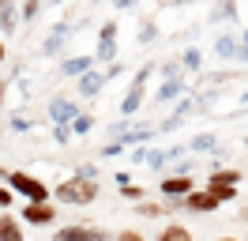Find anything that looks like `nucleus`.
<instances>
[{"instance_id": "1", "label": "nucleus", "mask_w": 248, "mask_h": 241, "mask_svg": "<svg viewBox=\"0 0 248 241\" xmlns=\"http://www.w3.org/2000/svg\"><path fill=\"white\" fill-rule=\"evenodd\" d=\"M98 192H102V185H98L94 177L72 173L68 181H61V185L53 189V200H57V204H72V207H87V204L98 200Z\"/></svg>"}, {"instance_id": "2", "label": "nucleus", "mask_w": 248, "mask_h": 241, "mask_svg": "<svg viewBox=\"0 0 248 241\" xmlns=\"http://www.w3.org/2000/svg\"><path fill=\"white\" fill-rule=\"evenodd\" d=\"M4 185H8V189H12L16 196H23L27 204H46V200H53V192H49V185H46L42 177H34V173H27V170H12Z\"/></svg>"}, {"instance_id": "3", "label": "nucleus", "mask_w": 248, "mask_h": 241, "mask_svg": "<svg viewBox=\"0 0 248 241\" xmlns=\"http://www.w3.org/2000/svg\"><path fill=\"white\" fill-rule=\"evenodd\" d=\"M151 72H155V64H143L140 72H136V79H132V87H128V94H124L121 102V113L124 117H136L143 109V102H147V79H151Z\"/></svg>"}, {"instance_id": "4", "label": "nucleus", "mask_w": 248, "mask_h": 241, "mask_svg": "<svg viewBox=\"0 0 248 241\" xmlns=\"http://www.w3.org/2000/svg\"><path fill=\"white\" fill-rule=\"evenodd\" d=\"M49 241H117V234H109V230H102V226L72 223V226H61Z\"/></svg>"}, {"instance_id": "5", "label": "nucleus", "mask_w": 248, "mask_h": 241, "mask_svg": "<svg viewBox=\"0 0 248 241\" xmlns=\"http://www.w3.org/2000/svg\"><path fill=\"white\" fill-rule=\"evenodd\" d=\"M117 60V19H109L98 27V45H94V64Z\"/></svg>"}, {"instance_id": "6", "label": "nucleus", "mask_w": 248, "mask_h": 241, "mask_svg": "<svg viewBox=\"0 0 248 241\" xmlns=\"http://www.w3.org/2000/svg\"><path fill=\"white\" fill-rule=\"evenodd\" d=\"M57 204L53 200H46V204H27V207L19 211V219H23V226H53L57 223Z\"/></svg>"}, {"instance_id": "7", "label": "nucleus", "mask_w": 248, "mask_h": 241, "mask_svg": "<svg viewBox=\"0 0 248 241\" xmlns=\"http://www.w3.org/2000/svg\"><path fill=\"white\" fill-rule=\"evenodd\" d=\"M200 185L192 181V173H166V177L158 181V192L162 196H188V192H196Z\"/></svg>"}, {"instance_id": "8", "label": "nucleus", "mask_w": 248, "mask_h": 241, "mask_svg": "<svg viewBox=\"0 0 248 241\" xmlns=\"http://www.w3.org/2000/svg\"><path fill=\"white\" fill-rule=\"evenodd\" d=\"M76 117H79V105L72 102V98H64V94L49 98V120H53V124H72Z\"/></svg>"}, {"instance_id": "9", "label": "nucleus", "mask_w": 248, "mask_h": 241, "mask_svg": "<svg viewBox=\"0 0 248 241\" xmlns=\"http://www.w3.org/2000/svg\"><path fill=\"white\" fill-rule=\"evenodd\" d=\"M222 204L215 200V192H207V189H196V192L185 196V211H192V215H211V211H218Z\"/></svg>"}, {"instance_id": "10", "label": "nucleus", "mask_w": 248, "mask_h": 241, "mask_svg": "<svg viewBox=\"0 0 248 241\" xmlns=\"http://www.w3.org/2000/svg\"><path fill=\"white\" fill-rule=\"evenodd\" d=\"M0 241H27L23 238V219L12 211H0Z\"/></svg>"}, {"instance_id": "11", "label": "nucleus", "mask_w": 248, "mask_h": 241, "mask_svg": "<svg viewBox=\"0 0 248 241\" xmlns=\"http://www.w3.org/2000/svg\"><path fill=\"white\" fill-rule=\"evenodd\" d=\"M102 87H106V72L91 68V72L79 75V94H83V98H94V94H102Z\"/></svg>"}, {"instance_id": "12", "label": "nucleus", "mask_w": 248, "mask_h": 241, "mask_svg": "<svg viewBox=\"0 0 248 241\" xmlns=\"http://www.w3.org/2000/svg\"><path fill=\"white\" fill-rule=\"evenodd\" d=\"M241 181H245V173H241V170H211L207 189H222V185H226V189H237Z\"/></svg>"}, {"instance_id": "13", "label": "nucleus", "mask_w": 248, "mask_h": 241, "mask_svg": "<svg viewBox=\"0 0 248 241\" xmlns=\"http://www.w3.org/2000/svg\"><path fill=\"white\" fill-rule=\"evenodd\" d=\"M215 57L218 60H237V34L233 30H226V34L215 38Z\"/></svg>"}, {"instance_id": "14", "label": "nucleus", "mask_w": 248, "mask_h": 241, "mask_svg": "<svg viewBox=\"0 0 248 241\" xmlns=\"http://www.w3.org/2000/svg\"><path fill=\"white\" fill-rule=\"evenodd\" d=\"M0 30H4V34H16V30H19V8H16V0H0Z\"/></svg>"}, {"instance_id": "15", "label": "nucleus", "mask_w": 248, "mask_h": 241, "mask_svg": "<svg viewBox=\"0 0 248 241\" xmlns=\"http://www.w3.org/2000/svg\"><path fill=\"white\" fill-rule=\"evenodd\" d=\"M91 68H98V64H94V53H79V57L64 60L61 72H64V75H83V72H91Z\"/></svg>"}, {"instance_id": "16", "label": "nucleus", "mask_w": 248, "mask_h": 241, "mask_svg": "<svg viewBox=\"0 0 248 241\" xmlns=\"http://www.w3.org/2000/svg\"><path fill=\"white\" fill-rule=\"evenodd\" d=\"M185 75H177V79H166V83H162V90H158L155 94V102H173V98H181V94H185Z\"/></svg>"}, {"instance_id": "17", "label": "nucleus", "mask_w": 248, "mask_h": 241, "mask_svg": "<svg viewBox=\"0 0 248 241\" xmlns=\"http://www.w3.org/2000/svg\"><path fill=\"white\" fill-rule=\"evenodd\" d=\"M158 241H196V238H192V230L185 223H166L162 234H158Z\"/></svg>"}, {"instance_id": "18", "label": "nucleus", "mask_w": 248, "mask_h": 241, "mask_svg": "<svg viewBox=\"0 0 248 241\" xmlns=\"http://www.w3.org/2000/svg\"><path fill=\"white\" fill-rule=\"evenodd\" d=\"M211 19H215V23H222V19H237V0H218L215 12H211Z\"/></svg>"}, {"instance_id": "19", "label": "nucleus", "mask_w": 248, "mask_h": 241, "mask_svg": "<svg viewBox=\"0 0 248 241\" xmlns=\"http://www.w3.org/2000/svg\"><path fill=\"white\" fill-rule=\"evenodd\" d=\"M136 215H143V219H158V215H166V207H162L158 200H140V204H136Z\"/></svg>"}, {"instance_id": "20", "label": "nucleus", "mask_w": 248, "mask_h": 241, "mask_svg": "<svg viewBox=\"0 0 248 241\" xmlns=\"http://www.w3.org/2000/svg\"><path fill=\"white\" fill-rule=\"evenodd\" d=\"M117 192H121L124 200H132V204L147 200V189H143V185H132V181H128V185H117Z\"/></svg>"}, {"instance_id": "21", "label": "nucleus", "mask_w": 248, "mask_h": 241, "mask_svg": "<svg viewBox=\"0 0 248 241\" xmlns=\"http://www.w3.org/2000/svg\"><path fill=\"white\" fill-rule=\"evenodd\" d=\"M181 68H185V72H200V68H203V53H200V49H185Z\"/></svg>"}, {"instance_id": "22", "label": "nucleus", "mask_w": 248, "mask_h": 241, "mask_svg": "<svg viewBox=\"0 0 248 241\" xmlns=\"http://www.w3.org/2000/svg\"><path fill=\"white\" fill-rule=\"evenodd\" d=\"M218 147V136L215 132H203V136H196L192 143H188V151H215Z\"/></svg>"}, {"instance_id": "23", "label": "nucleus", "mask_w": 248, "mask_h": 241, "mask_svg": "<svg viewBox=\"0 0 248 241\" xmlns=\"http://www.w3.org/2000/svg\"><path fill=\"white\" fill-rule=\"evenodd\" d=\"M91 128H94V117H91V113H83V109H79V117L72 120V132H76V136H87Z\"/></svg>"}, {"instance_id": "24", "label": "nucleus", "mask_w": 248, "mask_h": 241, "mask_svg": "<svg viewBox=\"0 0 248 241\" xmlns=\"http://www.w3.org/2000/svg\"><path fill=\"white\" fill-rule=\"evenodd\" d=\"M203 189H207V185H203ZM207 192H215L218 204H233V200H237V189H226V185H222V189H207Z\"/></svg>"}, {"instance_id": "25", "label": "nucleus", "mask_w": 248, "mask_h": 241, "mask_svg": "<svg viewBox=\"0 0 248 241\" xmlns=\"http://www.w3.org/2000/svg\"><path fill=\"white\" fill-rule=\"evenodd\" d=\"M64 34H68V27H64V23H61V27H53V34H49V42H46V53H57V45H61Z\"/></svg>"}, {"instance_id": "26", "label": "nucleus", "mask_w": 248, "mask_h": 241, "mask_svg": "<svg viewBox=\"0 0 248 241\" xmlns=\"http://www.w3.org/2000/svg\"><path fill=\"white\" fill-rule=\"evenodd\" d=\"M155 34H158V27H155V19H143V23H140V42L147 45V42H151V38H155Z\"/></svg>"}, {"instance_id": "27", "label": "nucleus", "mask_w": 248, "mask_h": 241, "mask_svg": "<svg viewBox=\"0 0 248 241\" xmlns=\"http://www.w3.org/2000/svg\"><path fill=\"white\" fill-rule=\"evenodd\" d=\"M72 124H53V139H57V143H68V139H72Z\"/></svg>"}, {"instance_id": "28", "label": "nucleus", "mask_w": 248, "mask_h": 241, "mask_svg": "<svg viewBox=\"0 0 248 241\" xmlns=\"http://www.w3.org/2000/svg\"><path fill=\"white\" fill-rule=\"evenodd\" d=\"M117 155H124V143L121 139H109L106 147H102V158H117Z\"/></svg>"}, {"instance_id": "29", "label": "nucleus", "mask_w": 248, "mask_h": 241, "mask_svg": "<svg viewBox=\"0 0 248 241\" xmlns=\"http://www.w3.org/2000/svg\"><path fill=\"white\" fill-rule=\"evenodd\" d=\"M12 204H16V192L8 185H0V211H12Z\"/></svg>"}, {"instance_id": "30", "label": "nucleus", "mask_w": 248, "mask_h": 241, "mask_svg": "<svg viewBox=\"0 0 248 241\" xmlns=\"http://www.w3.org/2000/svg\"><path fill=\"white\" fill-rule=\"evenodd\" d=\"M237 60H245V64H248V30L237 38Z\"/></svg>"}, {"instance_id": "31", "label": "nucleus", "mask_w": 248, "mask_h": 241, "mask_svg": "<svg viewBox=\"0 0 248 241\" xmlns=\"http://www.w3.org/2000/svg\"><path fill=\"white\" fill-rule=\"evenodd\" d=\"M117 241H147L140 234V230H121V234H117Z\"/></svg>"}, {"instance_id": "32", "label": "nucleus", "mask_w": 248, "mask_h": 241, "mask_svg": "<svg viewBox=\"0 0 248 241\" xmlns=\"http://www.w3.org/2000/svg\"><path fill=\"white\" fill-rule=\"evenodd\" d=\"M38 15V4H31V0H23V12H19V19H34Z\"/></svg>"}, {"instance_id": "33", "label": "nucleus", "mask_w": 248, "mask_h": 241, "mask_svg": "<svg viewBox=\"0 0 248 241\" xmlns=\"http://www.w3.org/2000/svg\"><path fill=\"white\" fill-rule=\"evenodd\" d=\"M12 128H16V132H27V128H31V120L23 117V113H16V117H12Z\"/></svg>"}, {"instance_id": "34", "label": "nucleus", "mask_w": 248, "mask_h": 241, "mask_svg": "<svg viewBox=\"0 0 248 241\" xmlns=\"http://www.w3.org/2000/svg\"><path fill=\"white\" fill-rule=\"evenodd\" d=\"M76 173H79V177H94V181H98V170H94V166H87V162H83V166H79V170H76Z\"/></svg>"}, {"instance_id": "35", "label": "nucleus", "mask_w": 248, "mask_h": 241, "mask_svg": "<svg viewBox=\"0 0 248 241\" xmlns=\"http://www.w3.org/2000/svg\"><path fill=\"white\" fill-rule=\"evenodd\" d=\"M113 8H117V12H128V8H136V0H113Z\"/></svg>"}, {"instance_id": "36", "label": "nucleus", "mask_w": 248, "mask_h": 241, "mask_svg": "<svg viewBox=\"0 0 248 241\" xmlns=\"http://www.w3.org/2000/svg\"><path fill=\"white\" fill-rule=\"evenodd\" d=\"M4 60H8V49H4V38H0V64H4Z\"/></svg>"}, {"instance_id": "37", "label": "nucleus", "mask_w": 248, "mask_h": 241, "mask_svg": "<svg viewBox=\"0 0 248 241\" xmlns=\"http://www.w3.org/2000/svg\"><path fill=\"white\" fill-rule=\"evenodd\" d=\"M8 173H12V170H4V166H0V185H4V181H8Z\"/></svg>"}, {"instance_id": "38", "label": "nucleus", "mask_w": 248, "mask_h": 241, "mask_svg": "<svg viewBox=\"0 0 248 241\" xmlns=\"http://www.w3.org/2000/svg\"><path fill=\"white\" fill-rule=\"evenodd\" d=\"M4 94H8V79H0V98H4Z\"/></svg>"}, {"instance_id": "39", "label": "nucleus", "mask_w": 248, "mask_h": 241, "mask_svg": "<svg viewBox=\"0 0 248 241\" xmlns=\"http://www.w3.org/2000/svg\"><path fill=\"white\" fill-rule=\"evenodd\" d=\"M170 4H192V0H170Z\"/></svg>"}, {"instance_id": "40", "label": "nucleus", "mask_w": 248, "mask_h": 241, "mask_svg": "<svg viewBox=\"0 0 248 241\" xmlns=\"http://www.w3.org/2000/svg\"><path fill=\"white\" fill-rule=\"evenodd\" d=\"M218 241H241V238H218Z\"/></svg>"}, {"instance_id": "41", "label": "nucleus", "mask_w": 248, "mask_h": 241, "mask_svg": "<svg viewBox=\"0 0 248 241\" xmlns=\"http://www.w3.org/2000/svg\"><path fill=\"white\" fill-rule=\"evenodd\" d=\"M31 4H38V0H31Z\"/></svg>"}, {"instance_id": "42", "label": "nucleus", "mask_w": 248, "mask_h": 241, "mask_svg": "<svg viewBox=\"0 0 248 241\" xmlns=\"http://www.w3.org/2000/svg\"><path fill=\"white\" fill-rule=\"evenodd\" d=\"M94 4H98V0H94Z\"/></svg>"}, {"instance_id": "43", "label": "nucleus", "mask_w": 248, "mask_h": 241, "mask_svg": "<svg viewBox=\"0 0 248 241\" xmlns=\"http://www.w3.org/2000/svg\"><path fill=\"white\" fill-rule=\"evenodd\" d=\"M57 4H61V0H57Z\"/></svg>"}, {"instance_id": "44", "label": "nucleus", "mask_w": 248, "mask_h": 241, "mask_svg": "<svg viewBox=\"0 0 248 241\" xmlns=\"http://www.w3.org/2000/svg\"><path fill=\"white\" fill-rule=\"evenodd\" d=\"M0 136H4V132H0Z\"/></svg>"}]
</instances>
